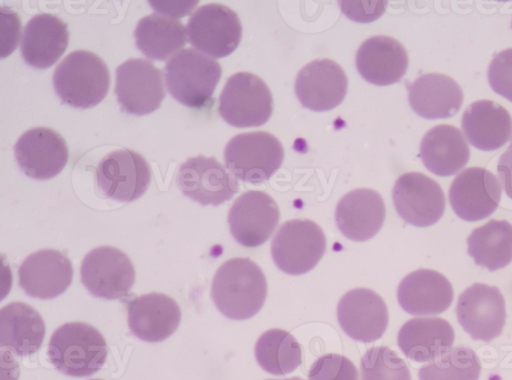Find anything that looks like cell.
I'll use <instances>...</instances> for the list:
<instances>
[{
    "label": "cell",
    "instance_id": "cell-1",
    "mask_svg": "<svg viewBox=\"0 0 512 380\" xmlns=\"http://www.w3.org/2000/svg\"><path fill=\"white\" fill-rule=\"evenodd\" d=\"M266 296V277L248 257L225 261L212 280L211 298L217 309L232 320H245L256 315Z\"/></svg>",
    "mask_w": 512,
    "mask_h": 380
},
{
    "label": "cell",
    "instance_id": "cell-2",
    "mask_svg": "<svg viewBox=\"0 0 512 380\" xmlns=\"http://www.w3.org/2000/svg\"><path fill=\"white\" fill-rule=\"evenodd\" d=\"M52 82L63 103L87 109L99 104L107 95L110 74L98 55L87 50H75L57 65Z\"/></svg>",
    "mask_w": 512,
    "mask_h": 380
},
{
    "label": "cell",
    "instance_id": "cell-3",
    "mask_svg": "<svg viewBox=\"0 0 512 380\" xmlns=\"http://www.w3.org/2000/svg\"><path fill=\"white\" fill-rule=\"evenodd\" d=\"M47 356L61 373L72 377H87L104 365L107 344L103 335L90 324L69 322L53 332Z\"/></svg>",
    "mask_w": 512,
    "mask_h": 380
},
{
    "label": "cell",
    "instance_id": "cell-4",
    "mask_svg": "<svg viewBox=\"0 0 512 380\" xmlns=\"http://www.w3.org/2000/svg\"><path fill=\"white\" fill-rule=\"evenodd\" d=\"M164 71L168 92L190 108H202L211 101L222 73L216 60L192 48L176 53Z\"/></svg>",
    "mask_w": 512,
    "mask_h": 380
},
{
    "label": "cell",
    "instance_id": "cell-5",
    "mask_svg": "<svg viewBox=\"0 0 512 380\" xmlns=\"http://www.w3.org/2000/svg\"><path fill=\"white\" fill-rule=\"evenodd\" d=\"M284 150L274 135L265 131L241 133L224 149L225 167L244 182L260 184L281 166Z\"/></svg>",
    "mask_w": 512,
    "mask_h": 380
},
{
    "label": "cell",
    "instance_id": "cell-6",
    "mask_svg": "<svg viewBox=\"0 0 512 380\" xmlns=\"http://www.w3.org/2000/svg\"><path fill=\"white\" fill-rule=\"evenodd\" d=\"M272 111L271 91L259 76L238 72L227 79L219 96L218 113L228 124L238 128L261 126Z\"/></svg>",
    "mask_w": 512,
    "mask_h": 380
},
{
    "label": "cell",
    "instance_id": "cell-7",
    "mask_svg": "<svg viewBox=\"0 0 512 380\" xmlns=\"http://www.w3.org/2000/svg\"><path fill=\"white\" fill-rule=\"evenodd\" d=\"M326 250L321 227L308 219H293L280 226L271 242V256L276 266L289 275L312 270Z\"/></svg>",
    "mask_w": 512,
    "mask_h": 380
},
{
    "label": "cell",
    "instance_id": "cell-8",
    "mask_svg": "<svg viewBox=\"0 0 512 380\" xmlns=\"http://www.w3.org/2000/svg\"><path fill=\"white\" fill-rule=\"evenodd\" d=\"M186 29L189 43L213 58L231 54L242 36L237 13L219 3L199 7L189 18Z\"/></svg>",
    "mask_w": 512,
    "mask_h": 380
},
{
    "label": "cell",
    "instance_id": "cell-9",
    "mask_svg": "<svg viewBox=\"0 0 512 380\" xmlns=\"http://www.w3.org/2000/svg\"><path fill=\"white\" fill-rule=\"evenodd\" d=\"M80 275L92 296L106 300L127 295L135 281L130 258L111 246H100L88 252L82 260Z\"/></svg>",
    "mask_w": 512,
    "mask_h": 380
},
{
    "label": "cell",
    "instance_id": "cell-10",
    "mask_svg": "<svg viewBox=\"0 0 512 380\" xmlns=\"http://www.w3.org/2000/svg\"><path fill=\"white\" fill-rule=\"evenodd\" d=\"M115 94L124 112L152 113L165 97L162 71L148 60L130 58L116 68Z\"/></svg>",
    "mask_w": 512,
    "mask_h": 380
},
{
    "label": "cell",
    "instance_id": "cell-11",
    "mask_svg": "<svg viewBox=\"0 0 512 380\" xmlns=\"http://www.w3.org/2000/svg\"><path fill=\"white\" fill-rule=\"evenodd\" d=\"M455 312L473 340L490 342L501 335L506 320L505 300L496 286L475 283L462 292Z\"/></svg>",
    "mask_w": 512,
    "mask_h": 380
},
{
    "label": "cell",
    "instance_id": "cell-12",
    "mask_svg": "<svg viewBox=\"0 0 512 380\" xmlns=\"http://www.w3.org/2000/svg\"><path fill=\"white\" fill-rule=\"evenodd\" d=\"M392 199L398 215L416 227H428L438 222L446 206L439 183L420 172L399 176L393 186Z\"/></svg>",
    "mask_w": 512,
    "mask_h": 380
},
{
    "label": "cell",
    "instance_id": "cell-13",
    "mask_svg": "<svg viewBox=\"0 0 512 380\" xmlns=\"http://www.w3.org/2000/svg\"><path fill=\"white\" fill-rule=\"evenodd\" d=\"M96 177L98 188L106 197L131 202L146 192L151 169L141 154L120 149L104 156L99 162Z\"/></svg>",
    "mask_w": 512,
    "mask_h": 380
},
{
    "label": "cell",
    "instance_id": "cell-14",
    "mask_svg": "<svg viewBox=\"0 0 512 380\" xmlns=\"http://www.w3.org/2000/svg\"><path fill=\"white\" fill-rule=\"evenodd\" d=\"M280 219L275 200L264 191L249 190L232 204L228 224L233 238L245 247L264 244L272 235Z\"/></svg>",
    "mask_w": 512,
    "mask_h": 380
},
{
    "label": "cell",
    "instance_id": "cell-15",
    "mask_svg": "<svg viewBox=\"0 0 512 380\" xmlns=\"http://www.w3.org/2000/svg\"><path fill=\"white\" fill-rule=\"evenodd\" d=\"M177 185L185 196L203 206H218L239 190L236 178L216 158L203 155L181 164Z\"/></svg>",
    "mask_w": 512,
    "mask_h": 380
},
{
    "label": "cell",
    "instance_id": "cell-16",
    "mask_svg": "<svg viewBox=\"0 0 512 380\" xmlns=\"http://www.w3.org/2000/svg\"><path fill=\"white\" fill-rule=\"evenodd\" d=\"M448 196L458 217L475 222L488 218L496 210L501 200V185L491 171L469 167L454 178Z\"/></svg>",
    "mask_w": 512,
    "mask_h": 380
},
{
    "label": "cell",
    "instance_id": "cell-17",
    "mask_svg": "<svg viewBox=\"0 0 512 380\" xmlns=\"http://www.w3.org/2000/svg\"><path fill=\"white\" fill-rule=\"evenodd\" d=\"M14 154L20 170L37 180H48L58 175L69 157L64 138L47 127H35L24 132L14 145Z\"/></svg>",
    "mask_w": 512,
    "mask_h": 380
},
{
    "label": "cell",
    "instance_id": "cell-18",
    "mask_svg": "<svg viewBox=\"0 0 512 380\" xmlns=\"http://www.w3.org/2000/svg\"><path fill=\"white\" fill-rule=\"evenodd\" d=\"M337 319L350 338L364 343L378 340L389 322L386 303L369 288L346 292L338 302Z\"/></svg>",
    "mask_w": 512,
    "mask_h": 380
},
{
    "label": "cell",
    "instance_id": "cell-19",
    "mask_svg": "<svg viewBox=\"0 0 512 380\" xmlns=\"http://www.w3.org/2000/svg\"><path fill=\"white\" fill-rule=\"evenodd\" d=\"M347 86V76L339 64L331 59H317L298 72L295 93L303 107L321 112L337 107Z\"/></svg>",
    "mask_w": 512,
    "mask_h": 380
},
{
    "label": "cell",
    "instance_id": "cell-20",
    "mask_svg": "<svg viewBox=\"0 0 512 380\" xmlns=\"http://www.w3.org/2000/svg\"><path fill=\"white\" fill-rule=\"evenodd\" d=\"M18 278L20 287L30 297L53 299L70 286L73 268L62 252L42 249L25 258L18 269Z\"/></svg>",
    "mask_w": 512,
    "mask_h": 380
},
{
    "label": "cell",
    "instance_id": "cell-21",
    "mask_svg": "<svg viewBox=\"0 0 512 380\" xmlns=\"http://www.w3.org/2000/svg\"><path fill=\"white\" fill-rule=\"evenodd\" d=\"M454 297L450 281L440 272L418 269L406 275L398 285L401 308L414 316L438 315L446 311Z\"/></svg>",
    "mask_w": 512,
    "mask_h": 380
},
{
    "label": "cell",
    "instance_id": "cell-22",
    "mask_svg": "<svg viewBox=\"0 0 512 380\" xmlns=\"http://www.w3.org/2000/svg\"><path fill=\"white\" fill-rule=\"evenodd\" d=\"M386 216L385 203L375 190L359 188L345 194L335 209V222L350 240L362 242L375 236Z\"/></svg>",
    "mask_w": 512,
    "mask_h": 380
},
{
    "label": "cell",
    "instance_id": "cell-23",
    "mask_svg": "<svg viewBox=\"0 0 512 380\" xmlns=\"http://www.w3.org/2000/svg\"><path fill=\"white\" fill-rule=\"evenodd\" d=\"M127 320L133 335L146 342H160L178 328L181 310L170 296L152 292L129 302Z\"/></svg>",
    "mask_w": 512,
    "mask_h": 380
},
{
    "label": "cell",
    "instance_id": "cell-24",
    "mask_svg": "<svg viewBox=\"0 0 512 380\" xmlns=\"http://www.w3.org/2000/svg\"><path fill=\"white\" fill-rule=\"evenodd\" d=\"M356 67L369 83L385 86L396 83L408 68V55L396 39L376 35L366 39L356 52Z\"/></svg>",
    "mask_w": 512,
    "mask_h": 380
},
{
    "label": "cell",
    "instance_id": "cell-25",
    "mask_svg": "<svg viewBox=\"0 0 512 380\" xmlns=\"http://www.w3.org/2000/svg\"><path fill=\"white\" fill-rule=\"evenodd\" d=\"M69 42L67 24L55 15L40 13L26 24L21 56L31 67H51L65 52Z\"/></svg>",
    "mask_w": 512,
    "mask_h": 380
},
{
    "label": "cell",
    "instance_id": "cell-26",
    "mask_svg": "<svg viewBox=\"0 0 512 380\" xmlns=\"http://www.w3.org/2000/svg\"><path fill=\"white\" fill-rule=\"evenodd\" d=\"M406 86L411 108L426 119L452 117L463 103L462 88L445 74H423Z\"/></svg>",
    "mask_w": 512,
    "mask_h": 380
},
{
    "label": "cell",
    "instance_id": "cell-27",
    "mask_svg": "<svg viewBox=\"0 0 512 380\" xmlns=\"http://www.w3.org/2000/svg\"><path fill=\"white\" fill-rule=\"evenodd\" d=\"M454 339V329L447 320L440 317H416L402 325L397 344L406 357L424 363L447 353Z\"/></svg>",
    "mask_w": 512,
    "mask_h": 380
},
{
    "label": "cell",
    "instance_id": "cell-28",
    "mask_svg": "<svg viewBox=\"0 0 512 380\" xmlns=\"http://www.w3.org/2000/svg\"><path fill=\"white\" fill-rule=\"evenodd\" d=\"M461 127L468 142L482 151H494L512 136V118L499 103L482 99L468 105Z\"/></svg>",
    "mask_w": 512,
    "mask_h": 380
},
{
    "label": "cell",
    "instance_id": "cell-29",
    "mask_svg": "<svg viewBox=\"0 0 512 380\" xmlns=\"http://www.w3.org/2000/svg\"><path fill=\"white\" fill-rule=\"evenodd\" d=\"M419 156L430 172L447 177L464 168L470 158V149L457 127L440 124L422 138Z\"/></svg>",
    "mask_w": 512,
    "mask_h": 380
},
{
    "label": "cell",
    "instance_id": "cell-30",
    "mask_svg": "<svg viewBox=\"0 0 512 380\" xmlns=\"http://www.w3.org/2000/svg\"><path fill=\"white\" fill-rule=\"evenodd\" d=\"M45 337V323L30 305L12 302L0 311V345L23 357L34 354Z\"/></svg>",
    "mask_w": 512,
    "mask_h": 380
},
{
    "label": "cell",
    "instance_id": "cell-31",
    "mask_svg": "<svg viewBox=\"0 0 512 380\" xmlns=\"http://www.w3.org/2000/svg\"><path fill=\"white\" fill-rule=\"evenodd\" d=\"M186 30L176 18L154 13L139 20L134 38L136 46L147 58L164 61L184 47Z\"/></svg>",
    "mask_w": 512,
    "mask_h": 380
},
{
    "label": "cell",
    "instance_id": "cell-32",
    "mask_svg": "<svg viewBox=\"0 0 512 380\" xmlns=\"http://www.w3.org/2000/svg\"><path fill=\"white\" fill-rule=\"evenodd\" d=\"M467 245L476 265L489 271L504 268L512 261V224L492 219L471 232Z\"/></svg>",
    "mask_w": 512,
    "mask_h": 380
},
{
    "label": "cell",
    "instance_id": "cell-33",
    "mask_svg": "<svg viewBox=\"0 0 512 380\" xmlns=\"http://www.w3.org/2000/svg\"><path fill=\"white\" fill-rule=\"evenodd\" d=\"M255 358L260 367L272 375H286L302 363V348L289 332L272 328L255 344Z\"/></svg>",
    "mask_w": 512,
    "mask_h": 380
},
{
    "label": "cell",
    "instance_id": "cell-34",
    "mask_svg": "<svg viewBox=\"0 0 512 380\" xmlns=\"http://www.w3.org/2000/svg\"><path fill=\"white\" fill-rule=\"evenodd\" d=\"M481 364L468 346L459 345L420 368L419 380H478Z\"/></svg>",
    "mask_w": 512,
    "mask_h": 380
},
{
    "label": "cell",
    "instance_id": "cell-35",
    "mask_svg": "<svg viewBox=\"0 0 512 380\" xmlns=\"http://www.w3.org/2000/svg\"><path fill=\"white\" fill-rule=\"evenodd\" d=\"M361 380H411L408 366L386 346L372 347L361 357Z\"/></svg>",
    "mask_w": 512,
    "mask_h": 380
},
{
    "label": "cell",
    "instance_id": "cell-36",
    "mask_svg": "<svg viewBox=\"0 0 512 380\" xmlns=\"http://www.w3.org/2000/svg\"><path fill=\"white\" fill-rule=\"evenodd\" d=\"M308 380H359L356 366L347 357L327 353L319 357L308 372Z\"/></svg>",
    "mask_w": 512,
    "mask_h": 380
},
{
    "label": "cell",
    "instance_id": "cell-37",
    "mask_svg": "<svg viewBox=\"0 0 512 380\" xmlns=\"http://www.w3.org/2000/svg\"><path fill=\"white\" fill-rule=\"evenodd\" d=\"M488 81L494 92L512 102V48L500 51L491 60Z\"/></svg>",
    "mask_w": 512,
    "mask_h": 380
},
{
    "label": "cell",
    "instance_id": "cell-38",
    "mask_svg": "<svg viewBox=\"0 0 512 380\" xmlns=\"http://www.w3.org/2000/svg\"><path fill=\"white\" fill-rule=\"evenodd\" d=\"M338 3L348 18L362 23L376 20L387 6V1H339Z\"/></svg>",
    "mask_w": 512,
    "mask_h": 380
},
{
    "label": "cell",
    "instance_id": "cell-39",
    "mask_svg": "<svg viewBox=\"0 0 512 380\" xmlns=\"http://www.w3.org/2000/svg\"><path fill=\"white\" fill-rule=\"evenodd\" d=\"M497 172L505 193L512 199V139L507 150L499 157Z\"/></svg>",
    "mask_w": 512,
    "mask_h": 380
},
{
    "label": "cell",
    "instance_id": "cell-40",
    "mask_svg": "<svg viewBox=\"0 0 512 380\" xmlns=\"http://www.w3.org/2000/svg\"><path fill=\"white\" fill-rule=\"evenodd\" d=\"M267 380H304V379H302L301 377H298V376H294V377L285 378V379H267Z\"/></svg>",
    "mask_w": 512,
    "mask_h": 380
},
{
    "label": "cell",
    "instance_id": "cell-41",
    "mask_svg": "<svg viewBox=\"0 0 512 380\" xmlns=\"http://www.w3.org/2000/svg\"><path fill=\"white\" fill-rule=\"evenodd\" d=\"M93 380H100V379H93Z\"/></svg>",
    "mask_w": 512,
    "mask_h": 380
},
{
    "label": "cell",
    "instance_id": "cell-42",
    "mask_svg": "<svg viewBox=\"0 0 512 380\" xmlns=\"http://www.w3.org/2000/svg\"><path fill=\"white\" fill-rule=\"evenodd\" d=\"M511 26H512V23H511Z\"/></svg>",
    "mask_w": 512,
    "mask_h": 380
}]
</instances>
